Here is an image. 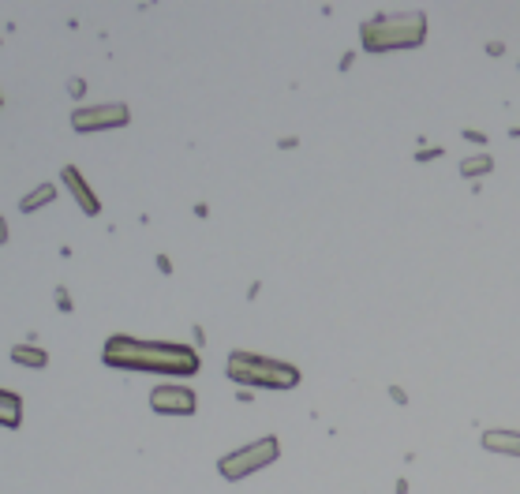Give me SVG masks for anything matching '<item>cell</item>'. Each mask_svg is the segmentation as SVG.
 <instances>
[{
  "instance_id": "obj_1",
  "label": "cell",
  "mask_w": 520,
  "mask_h": 494,
  "mask_svg": "<svg viewBox=\"0 0 520 494\" xmlns=\"http://www.w3.org/2000/svg\"><path fill=\"white\" fill-rule=\"evenodd\" d=\"M105 363L124 371H154V374H195L199 356L187 345L168 341H135V337H109Z\"/></svg>"
},
{
  "instance_id": "obj_2",
  "label": "cell",
  "mask_w": 520,
  "mask_h": 494,
  "mask_svg": "<svg viewBox=\"0 0 520 494\" xmlns=\"http://www.w3.org/2000/svg\"><path fill=\"white\" fill-rule=\"evenodd\" d=\"M367 53H393V49H415L427 42V16L423 11H393V16L367 19L359 30Z\"/></svg>"
},
{
  "instance_id": "obj_3",
  "label": "cell",
  "mask_w": 520,
  "mask_h": 494,
  "mask_svg": "<svg viewBox=\"0 0 520 494\" xmlns=\"http://www.w3.org/2000/svg\"><path fill=\"white\" fill-rule=\"evenodd\" d=\"M229 379L240 386H255V389H296L300 386V367H292L289 360H274V356H258V352H236L229 356Z\"/></svg>"
},
{
  "instance_id": "obj_4",
  "label": "cell",
  "mask_w": 520,
  "mask_h": 494,
  "mask_svg": "<svg viewBox=\"0 0 520 494\" xmlns=\"http://www.w3.org/2000/svg\"><path fill=\"white\" fill-rule=\"evenodd\" d=\"M277 453H281V442H277L274 435H270V438H258V442H251V446H243V449L225 453V457L217 461V472L236 483V479H247L251 472H262L266 464H274Z\"/></svg>"
},
{
  "instance_id": "obj_5",
  "label": "cell",
  "mask_w": 520,
  "mask_h": 494,
  "mask_svg": "<svg viewBox=\"0 0 520 494\" xmlns=\"http://www.w3.org/2000/svg\"><path fill=\"white\" fill-rule=\"evenodd\" d=\"M132 120L127 105H94V109H75L71 113V127L75 132H105V127H124Z\"/></svg>"
},
{
  "instance_id": "obj_6",
  "label": "cell",
  "mask_w": 520,
  "mask_h": 494,
  "mask_svg": "<svg viewBox=\"0 0 520 494\" xmlns=\"http://www.w3.org/2000/svg\"><path fill=\"white\" fill-rule=\"evenodd\" d=\"M150 408L161 415H191L195 412V389L187 386H158L150 394Z\"/></svg>"
},
{
  "instance_id": "obj_7",
  "label": "cell",
  "mask_w": 520,
  "mask_h": 494,
  "mask_svg": "<svg viewBox=\"0 0 520 494\" xmlns=\"http://www.w3.org/2000/svg\"><path fill=\"white\" fill-rule=\"evenodd\" d=\"M64 184H68L71 188V195H75V199H79V206H83V214H90V217H94L98 210H101V202H98V195L94 191H90L86 188V180H83V173H79V168H75V165H64Z\"/></svg>"
},
{
  "instance_id": "obj_8",
  "label": "cell",
  "mask_w": 520,
  "mask_h": 494,
  "mask_svg": "<svg viewBox=\"0 0 520 494\" xmlns=\"http://www.w3.org/2000/svg\"><path fill=\"white\" fill-rule=\"evenodd\" d=\"M483 449L502 457H520V431H483Z\"/></svg>"
},
{
  "instance_id": "obj_9",
  "label": "cell",
  "mask_w": 520,
  "mask_h": 494,
  "mask_svg": "<svg viewBox=\"0 0 520 494\" xmlns=\"http://www.w3.org/2000/svg\"><path fill=\"white\" fill-rule=\"evenodd\" d=\"M23 420V401L11 389H0V423L4 427H19Z\"/></svg>"
},
{
  "instance_id": "obj_10",
  "label": "cell",
  "mask_w": 520,
  "mask_h": 494,
  "mask_svg": "<svg viewBox=\"0 0 520 494\" xmlns=\"http://www.w3.org/2000/svg\"><path fill=\"white\" fill-rule=\"evenodd\" d=\"M11 360L23 363V367H45L49 363V356L42 352V348H30V345H16L11 348Z\"/></svg>"
},
{
  "instance_id": "obj_11",
  "label": "cell",
  "mask_w": 520,
  "mask_h": 494,
  "mask_svg": "<svg viewBox=\"0 0 520 494\" xmlns=\"http://www.w3.org/2000/svg\"><path fill=\"white\" fill-rule=\"evenodd\" d=\"M53 195H57V188H53V184H42V188H37V191H30L27 199L19 202V206H23V210H27V214H30V210H37V206L53 202Z\"/></svg>"
},
{
  "instance_id": "obj_12",
  "label": "cell",
  "mask_w": 520,
  "mask_h": 494,
  "mask_svg": "<svg viewBox=\"0 0 520 494\" xmlns=\"http://www.w3.org/2000/svg\"><path fill=\"white\" fill-rule=\"evenodd\" d=\"M490 168H494V161L487 158V154H475V158L461 161V176H483V173H490Z\"/></svg>"
},
{
  "instance_id": "obj_13",
  "label": "cell",
  "mask_w": 520,
  "mask_h": 494,
  "mask_svg": "<svg viewBox=\"0 0 520 494\" xmlns=\"http://www.w3.org/2000/svg\"><path fill=\"white\" fill-rule=\"evenodd\" d=\"M8 240V225H4V217H0V243Z\"/></svg>"
}]
</instances>
